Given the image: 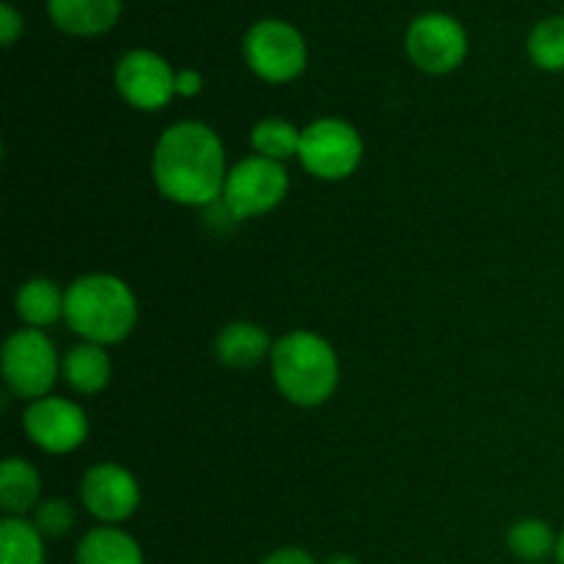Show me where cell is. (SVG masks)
I'll use <instances>...</instances> for the list:
<instances>
[{"mask_svg":"<svg viewBox=\"0 0 564 564\" xmlns=\"http://www.w3.org/2000/svg\"><path fill=\"white\" fill-rule=\"evenodd\" d=\"M152 176L158 191L182 207H213L224 196L226 152L218 132L204 121H176L152 154Z\"/></svg>","mask_w":564,"mask_h":564,"instance_id":"obj_1","label":"cell"},{"mask_svg":"<svg viewBox=\"0 0 564 564\" xmlns=\"http://www.w3.org/2000/svg\"><path fill=\"white\" fill-rule=\"evenodd\" d=\"M64 319L83 341L119 345L138 323L135 292L110 273H88L66 286Z\"/></svg>","mask_w":564,"mask_h":564,"instance_id":"obj_2","label":"cell"},{"mask_svg":"<svg viewBox=\"0 0 564 564\" xmlns=\"http://www.w3.org/2000/svg\"><path fill=\"white\" fill-rule=\"evenodd\" d=\"M270 369L281 394L301 408L323 405L339 386V356L314 330L301 328L281 336L270 352Z\"/></svg>","mask_w":564,"mask_h":564,"instance_id":"obj_3","label":"cell"},{"mask_svg":"<svg viewBox=\"0 0 564 564\" xmlns=\"http://www.w3.org/2000/svg\"><path fill=\"white\" fill-rule=\"evenodd\" d=\"M3 380L11 394L22 400H42L50 397L61 375V364L53 339L39 328H20L3 345Z\"/></svg>","mask_w":564,"mask_h":564,"instance_id":"obj_4","label":"cell"},{"mask_svg":"<svg viewBox=\"0 0 564 564\" xmlns=\"http://www.w3.org/2000/svg\"><path fill=\"white\" fill-rule=\"evenodd\" d=\"M242 55L253 75L264 83L295 80L308 64L306 39L284 20L253 22L242 39Z\"/></svg>","mask_w":564,"mask_h":564,"instance_id":"obj_5","label":"cell"},{"mask_svg":"<svg viewBox=\"0 0 564 564\" xmlns=\"http://www.w3.org/2000/svg\"><path fill=\"white\" fill-rule=\"evenodd\" d=\"M286 193H290V174L284 163L251 154L229 169L220 202L229 209L231 218L246 220L273 213L284 202Z\"/></svg>","mask_w":564,"mask_h":564,"instance_id":"obj_6","label":"cell"},{"mask_svg":"<svg viewBox=\"0 0 564 564\" xmlns=\"http://www.w3.org/2000/svg\"><path fill=\"white\" fill-rule=\"evenodd\" d=\"M303 169L325 182H339L356 174L364 160V138L350 121L345 119H317L303 127L301 154Z\"/></svg>","mask_w":564,"mask_h":564,"instance_id":"obj_7","label":"cell"},{"mask_svg":"<svg viewBox=\"0 0 564 564\" xmlns=\"http://www.w3.org/2000/svg\"><path fill=\"white\" fill-rule=\"evenodd\" d=\"M405 50L408 58L427 75H449L466 61L468 33L452 14L427 11L408 25Z\"/></svg>","mask_w":564,"mask_h":564,"instance_id":"obj_8","label":"cell"},{"mask_svg":"<svg viewBox=\"0 0 564 564\" xmlns=\"http://www.w3.org/2000/svg\"><path fill=\"white\" fill-rule=\"evenodd\" d=\"M22 427H25L31 444H36L47 455H69V452L80 449L91 430L88 416L77 402L53 394L28 405Z\"/></svg>","mask_w":564,"mask_h":564,"instance_id":"obj_9","label":"cell"},{"mask_svg":"<svg viewBox=\"0 0 564 564\" xmlns=\"http://www.w3.org/2000/svg\"><path fill=\"white\" fill-rule=\"evenodd\" d=\"M121 99L138 110H163L176 97V72L154 50H130L113 72Z\"/></svg>","mask_w":564,"mask_h":564,"instance_id":"obj_10","label":"cell"},{"mask_svg":"<svg viewBox=\"0 0 564 564\" xmlns=\"http://www.w3.org/2000/svg\"><path fill=\"white\" fill-rule=\"evenodd\" d=\"M80 501L105 527L127 521L141 505V488L130 468L119 463H97L83 474Z\"/></svg>","mask_w":564,"mask_h":564,"instance_id":"obj_11","label":"cell"},{"mask_svg":"<svg viewBox=\"0 0 564 564\" xmlns=\"http://www.w3.org/2000/svg\"><path fill=\"white\" fill-rule=\"evenodd\" d=\"M47 14L69 36H102L119 22L121 0H47Z\"/></svg>","mask_w":564,"mask_h":564,"instance_id":"obj_12","label":"cell"},{"mask_svg":"<svg viewBox=\"0 0 564 564\" xmlns=\"http://www.w3.org/2000/svg\"><path fill=\"white\" fill-rule=\"evenodd\" d=\"M273 341L253 323H231L215 339V356L229 369H253L270 358Z\"/></svg>","mask_w":564,"mask_h":564,"instance_id":"obj_13","label":"cell"},{"mask_svg":"<svg viewBox=\"0 0 564 564\" xmlns=\"http://www.w3.org/2000/svg\"><path fill=\"white\" fill-rule=\"evenodd\" d=\"M61 375L77 394H99L110 383L113 364H110L108 350L102 345L80 341L64 356Z\"/></svg>","mask_w":564,"mask_h":564,"instance_id":"obj_14","label":"cell"},{"mask_svg":"<svg viewBox=\"0 0 564 564\" xmlns=\"http://www.w3.org/2000/svg\"><path fill=\"white\" fill-rule=\"evenodd\" d=\"M42 501V477L22 457H6L0 466V507L6 516L22 518Z\"/></svg>","mask_w":564,"mask_h":564,"instance_id":"obj_15","label":"cell"},{"mask_svg":"<svg viewBox=\"0 0 564 564\" xmlns=\"http://www.w3.org/2000/svg\"><path fill=\"white\" fill-rule=\"evenodd\" d=\"M66 308V290H61L50 279H31L17 290L14 312L28 328L44 330L47 325H55L64 317Z\"/></svg>","mask_w":564,"mask_h":564,"instance_id":"obj_16","label":"cell"},{"mask_svg":"<svg viewBox=\"0 0 564 564\" xmlns=\"http://www.w3.org/2000/svg\"><path fill=\"white\" fill-rule=\"evenodd\" d=\"M77 564H143V551L119 527H97L77 543Z\"/></svg>","mask_w":564,"mask_h":564,"instance_id":"obj_17","label":"cell"},{"mask_svg":"<svg viewBox=\"0 0 564 564\" xmlns=\"http://www.w3.org/2000/svg\"><path fill=\"white\" fill-rule=\"evenodd\" d=\"M0 564H44V538L33 521L6 516L0 523Z\"/></svg>","mask_w":564,"mask_h":564,"instance_id":"obj_18","label":"cell"},{"mask_svg":"<svg viewBox=\"0 0 564 564\" xmlns=\"http://www.w3.org/2000/svg\"><path fill=\"white\" fill-rule=\"evenodd\" d=\"M303 130L286 119H262L253 124L251 130V147L259 158L275 160V163H286V160L301 154Z\"/></svg>","mask_w":564,"mask_h":564,"instance_id":"obj_19","label":"cell"},{"mask_svg":"<svg viewBox=\"0 0 564 564\" xmlns=\"http://www.w3.org/2000/svg\"><path fill=\"white\" fill-rule=\"evenodd\" d=\"M556 543H560V538L554 534V529L540 518H523L507 534V545H510L512 554L529 564H540L551 554H556Z\"/></svg>","mask_w":564,"mask_h":564,"instance_id":"obj_20","label":"cell"},{"mask_svg":"<svg viewBox=\"0 0 564 564\" xmlns=\"http://www.w3.org/2000/svg\"><path fill=\"white\" fill-rule=\"evenodd\" d=\"M529 58L545 72H564V17H545L529 33Z\"/></svg>","mask_w":564,"mask_h":564,"instance_id":"obj_21","label":"cell"},{"mask_svg":"<svg viewBox=\"0 0 564 564\" xmlns=\"http://www.w3.org/2000/svg\"><path fill=\"white\" fill-rule=\"evenodd\" d=\"M33 527L42 532V538H64L75 527V510H72L69 501L58 499V496L42 499L33 510Z\"/></svg>","mask_w":564,"mask_h":564,"instance_id":"obj_22","label":"cell"},{"mask_svg":"<svg viewBox=\"0 0 564 564\" xmlns=\"http://www.w3.org/2000/svg\"><path fill=\"white\" fill-rule=\"evenodd\" d=\"M22 28H25V20H22L20 11L11 3L0 6V42H3V47H11L22 36Z\"/></svg>","mask_w":564,"mask_h":564,"instance_id":"obj_23","label":"cell"},{"mask_svg":"<svg viewBox=\"0 0 564 564\" xmlns=\"http://www.w3.org/2000/svg\"><path fill=\"white\" fill-rule=\"evenodd\" d=\"M204 88V77L198 69H180L176 72V97H196Z\"/></svg>","mask_w":564,"mask_h":564,"instance_id":"obj_24","label":"cell"},{"mask_svg":"<svg viewBox=\"0 0 564 564\" xmlns=\"http://www.w3.org/2000/svg\"><path fill=\"white\" fill-rule=\"evenodd\" d=\"M262 564H317L314 556L303 549H279L273 554H268Z\"/></svg>","mask_w":564,"mask_h":564,"instance_id":"obj_25","label":"cell"},{"mask_svg":"<svg viewBox=\"0 0 564 564\" xmlns=\"http://www.w3.org/2000/svg\"><path fill=\"white\" fill-rule=\"evenodd\" d=\"M325 564H358V560H352V556H334V560H328Z\"/></svg>","mask_w":564,"mask_h":564,"instance_id":"obj_26","label":"cell"},{"mask_svg":"<svg viewBox=\"0 0 564 564\" xmlns=\"http://www.w3.org/2000/svg\"><path fill=\"white\" fill-rule=\"evenodd\" d=\"M556 560L564 564V532L560 534V543H556Z\"/></svg>","mask_w":564,"mask_h":564,"instance_id":"obj_27","label":"cell"}]
</instances>
